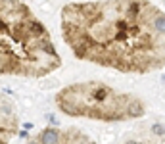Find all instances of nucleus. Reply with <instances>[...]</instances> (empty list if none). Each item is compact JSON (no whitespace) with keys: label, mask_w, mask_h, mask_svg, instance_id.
<instances>
[{"label":"nucleus","mask_w":165,"mask_h":144,"mask_svg":"<svg viewBox=\"0 0 165 144\" xmlns=\"http://www.w3.org/2000/svg\"><path fill=\"white\" fill-rule=\"evenodd\" d=\"M62 33L79 60L125 73L165 66V12L150 0L66 4Z\"/></svg>","instance_id":"nucleus-1"},{"label":"nucleus","mask_w":165,"mask_h":144,"mask_svg":"<svg viewBox=\"0 0 165 144\" xmlns=\"http://www.w3.org/2000/svg\"><path fill=\"white\" fill-rule=\"evenodd\" d=\"M2 73L42 77L60 67V56L46 27L21 0H0Z\"/></svg>","instance_id":"nucleus-2"},{"label":"nucleus","mask_w":165,"mask_h":144,"mask_svg":"<svg viewBox=\"0 0 165 144\" xmlns=\"http://www.w3.org/2000/svg\"><path fill=\"white\" fill-rule=\"evenodd\" d=\"M58 108L71 117L96 121H127L142 117L146 104L134 94H125L98 81L75 83L62 89L56 96Z\"/></svg>","instance_id":"nucleus-3"},{"label":"nucleus","mask_w":165,"mask_h":144,"mask_svg":"<svg viewBox=\"0 0 165 144\" xmlns=\"http://www.w3.org/2000/svg\"><path fill=\"white\" fill-rule=\"evenodd\" d=\"M27 144H44V142L40 140V136H37V138H31ZM56 144H94V142L77 129H67V131H62V138Z\"/></svg>","instance_id":"nucleus-4"},{"label":"nucleus","mask_w":165,"mask_h":144,"mask_svg":"<svg viewBox=\"0 0 165 144\" xmlns=\"http://www.w3.org/2000/svg\"><path fill=\"white\" fill-rule=\"evenodd\" d=\"M152 131H154L156 135H159V133H165V127H161V125H154Z\"/></svg>","instance_id":"nucleus-5"}]
</instances>
